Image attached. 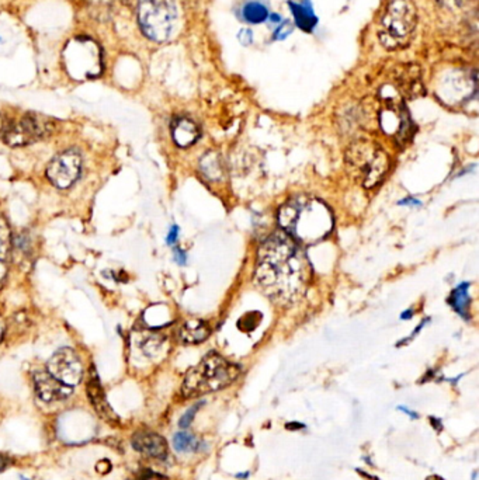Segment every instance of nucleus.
<instances>
[{"mask_svg":"<svg viewBox=\"0 0 479 480\" xmlns=\"http://www.w3.org/2000/svg\"><path fill=\"white\" fill-rule=\"evenodd\" d=\"M311 280V264L300 243L286 233L267 237L259 249L255 281L273 301L290 303L301 298Z\"/></svg>","mask_w":479,"mask_h":480,"instance_id":"obj_1","label":"nucleus"},{"mask_svg":"<svg viewBox=\"0 0 479 480\" xmlns=\"http://www.w3.org/2000/svg\"><path fill=\"white\" fill-rule=\"evenodd\" d=\"M279 225L297 243H316L333 227L330 209L319 200L298 195L279 211Z\"/></svg>","mask_w":479,"mask_h":480,"instance_id":"obj_2","label":"nucleus"},{"mask_svg":"<svg viewBox=\"0 0 479 480\" xmlns=\"http://www.w3.org/2000/svg\"><path fill=\"white\" fill-rule=\"evenodd\" d=\"M241 374V368L229 363L216 352L205 355L201 363L191 368L183 381L184 398H197L229 387Z\"/></svg>","mask_w":479,"mask_h":480,"instance_id":"obj_3","label":"nucleus"},{"mask_svg":"<svg viewBox=\"0 0 479 480\" xmlns=\"http://www.w3.org/2000/svg\"><path fill=\"white\" fill-rule=\"evenodd\" d=\"M418 23V13L411 0H392L383 16L378 30L381 44L391 51L409 45Z\"/></svg>","mask_w":479,"mask_h":480,"instance_id":"obj_4","label":"nucleus"},{"mask_svg":"<svg viewBox=\"0 0 479 480\" xmlns=\"http://www.w3.org/2000/svg\"><path fill=\"white\" fill-rule=\"evenodd\" d=\"M346 158L348 166L366 188L380 184L390 169L388 155L378 145L369 141H358L351 145Z\"/></svg>","mask_w":479,"mask_h":480,"instance_id":"obj_5","label":"nucleus"},{"mask_svg":"<svg viewBox=\"0 0 479 480\" xmlns=\"http://www.w3.org/2000/svg\"><path fill=\"white\" fill-rule=\"evenodd\" d=\"M137 13L140 27L149 40L163 43L172 37L177 23L173 0H140Z\"/></svg>","mask_w":479,"mask_h":480,"instance_id":"obj_6","label":"nucleus"},{"mask_svg":"<svg viewBox=\"0 0 479 480\" xmlns=\"http://www.w3.org/2000/svg\"><path fill=\"white\" fill-rule=\"evenodd\" d=\"M52 131L54 123L48 117L27 114L20 121L10 123L3 140L9 147H26L48 138Z\"/></svg>","mask_w":479,"mask_h":480,"instance_id":"obj_7","label":"nucleus"},{"mask_svg":"<svg viewBox=\"0 0 479 480\" xmlns=\"http://www.w3.org/2000/svg\"><path fill=\"white\" fill-rule=\"evenodd\" d=\"M64 59L66 61L68 72L75 76H94L100 73L101 69V52L98 45L91 40L78 38L68 43Z\"/></svg>","mask_w":479,"mask_h":480,"instance_id":"obj_8","label":"nucleus"},{"mask_svg":"<svg viewBox=\"0 0 479 480\" xmlns=\"http://www.w3.org/2000/svg\"><path fill=\"white\" fill-rule=\"evenodd\" d=\"M82 172V158L80 155L71 149L55 156L48 167L47 177L58 188L71 187L80 176Z\"/></svg>","mask_w":479,"mask_h":480,"instance_id":"obj_9","label":"nucleus"},{"mask_svg":"<svg viewBox=\"0 0 479 480\" xmlns=\"http://www.w3.org/2000/svg\"><path fill=\"white\" fill-rule=\"evenodd\" d=\"M47 371L62 384L73 388L82 381L83 368L78 354L71 348L58 350L47 364Z\"/></svg>","mask_w":479,"mask_h":480,"instance_id":"obj_10","label":"nucleus"},{"mask_svg":"<svg viewBox=\"0 0 479 480\" xmlns=\"http://www.w3.org/2000/svg\"><path fill=\"white\" fill-rule=\"evenodd\" d=\"M34 387L38 398L44 402H58L71 396L72 388L58 381L48 371L34 374Z\"/></svg>","mask_w":479,"mask_h":480,"instance_id":"obj_11","label":"nucleus"},{"mask_svg":"<svg viewBox=\"0 0 479 480\" xmlns=\"http://www.w3.org/2000/svg\"><path fill=\"white\" fill-rule=\"evenodd\" d=\"M87 395H89V400L93 405L94 410L98 413V416L101 419H104L108 423H117L118 417L114 413V410L111 409V406L108 405L103 387L100 384V378L94 370V367L90 368V374H89V381H87Z\"/></svg>","mask_w":479,"mask_h":480,"instance_id":"obj_12","label":"nucleus"},{"mask_svg":"<svg viewBox=\"0 0 479 480\" xmlns=\"http://www.w3.org/2000/svg\"><path fill=\"white\" fill-rule=\"evenodd\" d=\"M133 447L135 451L155 459H163L168 455L166 440L152 431H140L133 437Z\"/></svg>","mask_w":479,"mask_h":480,"instance_id":"obj_13","label":"nucleus"},{"mask_svg":"<svg viewBox=\"0 0 479 480\" xmlns=\"http://www.w3.org/2000/svg\"><path fill=\"white\" fill-rule=\"evenodd\" d=\"M172 137L176 145L180 148H189L200 138V128L187 117L176 118L172 124Z\"/></svg>","mask_w":479,"mask_h":480,"instance_id":"obj_14","label":"nucleus"},{"mask_svg":"<svg viewBox=\"0 0 479 480\" xmlns=\"http://www.w3.org/2000/svg\"><path fill=\"white\" fill-rule=\"evenodd\" d=\"M12 232L9 223L3 216H0V290L3 288L8 273H9V259L12 253Z\"/></svg>","mask_w":479,"mask_h":480,"instance_id":"obj_15","label":"nucleus"},{"mask_svg":"<svg viewBox=\"0 0 479 480\" xmlns=\"http://www.w3.org/2000/svg\"><path fill=\"white\" fill-rule=\"evenodd\" d=\"M209 326L200 319L187 320L179 330V340L183 344H200L208 338Z\"/></svg>","mask_w":479,"mask_h":480,"instance_id":"obj_16","label":"nucleus"},{"mask_svg":"<svg viewBox=\"0 0 479 480\" xmlns=\"http://www.w3.org/2000/svg\"><path fill=\"white\" fill-rule=\"evenodd\" d=\"M242 17L251 24H260L269 19V0H246Z\"/></svg>","mask_w":479,"mask_h":480,"instance_id":"obj_17","label":"nucleus"},{"mask_svg":"<svg viewBox=\"0 0 479 480\" xmlns=\"http://www.w3.org/2000/svg\"><path fill=\"white\" fill-rule=\"evenodd\" d=\"M469 283H462L459 285H457L450 298H448V303L450 306L459 315L462 316L465 320L469 319V303H471V298H469Z\"/></svg>","mask_w":479,"mask_h":480,"instance_id":"obj_18","label":"nucleus"},{"mask_svg":"<svg viewBox=\"0 0 479 480\" xmlns=\"http://www.w3.org/2000/svg\"><path fill=\"white\" fill-rule=\"evenodd\" d=\"M200 170L204 177L211 181H218L223 176V165L216 152L205 153L200 160Z\"/></svg>","mask_w":479,"mask_h":480,"instance_id":"obj_19","label":"nucleus"},{"mask_svg":"<svg viewBox=\"0 0 479 480\" xmlns=\"http://www.w3.org/2000/svg\"><path fill=\"white\" fill-rule=\"evenodd\" d=\"M290 6L294 15V19L297 22V26L301 30L311 33L318 22L312 9L308 5H300V3H293V2H290Z\"/></svg>","mask_w":479,"mask_h":480,"instance_id":"obj_20","label":"nucleus"},{"mask_svg":"<svg viewBox=\"0 0 479 480\" xmlns=\"http://www.w3.org/2000/svg\"><path fill=\"white\" fill-rule=\"evenodd\" d=\"M173 447L177 452H196L201 447V441L187 431H180L173 437Z\"/></svg>","mask_w":479,"mask_h":480,"instance_id":"obj_21","label":"nucleus"},{"mask_svg":"<svg viewBox=\"0 0 479 480\" xmlns=\"http://www.w3.org/2000/svg\"><path fill=\"white\" fill-rule=\"evenodd\" d=\"M260 322H262V313L248 312L246 315H244L241 319H239L237 327L241 329L242 331H252L259 326Z\"/></svg>","mask_w":479,"mask_h":480,"instance_id":"obj_22","label":"nucleus"},{"mask_svg":"<svg viewBox=\"0 0 479 480\" xmlns=\"http://www.w3.org/2000/svg\"><path fill=\"white\" fill-rule=\"evenodd\" d=\"M163 341H165V338L162 336L151 334L144 340L141 347L147 355H156L159 352V350L162 348Z\"/></svg>","mask_w":479,"mask_h":480,"instance_id":"obj_23","label":"nucleus"},{"mask_svg":"<svg viewBox=\"0 0 479 480\" xmlns=\"http://www.w3.org/2000/svg\"><path fill=\"white\" fill-rule=\"evenodd\" d=\"M202 403H204V402H200L198 405L191 406V407L182 416V419H180V421H179V424H180L182 428H187V427L193 423V420H194V417H196V413L200 410V407L202 406Z\"/></svg>","mask_w":479,"mask_h":480,"instance_id":"obj_24","label":"nucleus"},{"mask_svg":"<svg viewBox=\"0 0 479 480\" xmlns=\"http://www.w3.org/2000/svg\"><path fill=\"white\" fill-rule=\"evenodd\" d=\"M293 33V24L290 22H281L274 30V40H286Z\"/></svg>","mask_w":479,"mask_h":480,"instance_id":"obj_25","label":"nucleus"},{"mask_svg":"<svg viewBox=\"0 0 479 480\" xmlns=\"http://www.w3.org/2000/svg\"><path fill=\"white\" fill-rule=\"evenodd\" d=\"M237 37H239V41H241L244 45H251L253 41V33L249 29L241 30V33H239Z\"/></svg>","mask_w":479,"mask_h":480,"instance_id":"obj_26","label":"nucleus"},{"mask_svg":"<svg viewBox=\"0 0 479 480\" xmlns=\"http://www.w3.org/2000/svg\"><path fill=\"white\" fill-rule=\"evenodd\" d=\"M9 126H10L9 119L5 115L0 114V140L5 138V134H6L8 128H9Z\"/></svg>","mask_w":479,"mask_h":480,"instance_id":"obj_27","label":"nucleus"},{"mask_svg":"<svg viewBox=\"0 0 479 480\" xmlns=\"http://www.w3.org/2000/svg\"><path fill=\"white\" fill-rule=\"evenodd\" d=\"M179 237V226H172L168 234V245H175Z\"/></svg>","mask_w":479,"mask_h":480,"instance_id":"obj_28","label":"nucleus"},{"mask_svg":"<svg viewBox=\"0 0 479 480\" xmlns=\"http://www.w3.org/2000/svg\"><path fill=\"white\" fill-rule=\"evenodd\" d=\"M175 260H176V263H179V264H186V262H187V256H186V253L182 250V249H179V248H176L175 249Z\"/></svg>","mask_w":479,"mask_h":480,"instance_id":"obj_29","label":"nucleus"},{"mask_svg":"<svg viewBox=\"0 0 479 480\" xmlns=\"http://www.w3.org/2000/svg\"><path fill=\"white\" fill-rule=\"evenodd\" d=\"M398 204H399V205H404V207H419V205H420V201H419V200H416V198L408 197V198H405V200L399 201Z\"/></svg>","mask_w":479,"mask_h":480,"instance_id":"obj_30","label":"nucleus"},{"mask_svg":"<svg viewBox=\"0 0 479 480\" xmlns=\"http://www.w3.org/2000/svg\"><path fill=\"white\" fill-rule=\"evenodd\" d=\"M9 465H10V459L8 456L0 453V472L6 470L9 467Z\"/></svg>","mask_w":479,"mask_h":480,"instance_id":"obj_31","label":"nucleus"},{"mask_svg":"<svg viewBox=\"0 0 479 480\" xmlns=\"http://www.w3.org/2000/svg\"><path fill=\"white\" fill-rule=\"evenodd\" d=\"M398 410L404 412L406 416H409V417H412V419H418V417H419V416H418L415 412L409 410V409H408V407H405V406H398Z\"/></svg>","mask_w":479,"mask_h":480,"instance_id":"obj_32","label":"nucleus"},{"mask_svg":"<svg viewBox=\"0 0 479 480\" xmlns=\"http://www.w3.org/2000/svg\"><path fill=\"white\" fill-rule=\"evenodd\" d=\"M440 2H444V3H452V5H457V6H462V5L468 3L469 0H440Z\"/></svg>","mask_w":479,"mask_h":480,"instance_id":"obj_33","label":"nucleus"},{"mask_svg":"<svg viewBox=\"0 0 479 480\" xmlns=\"http://www.w3.org/2000/svg\"><path fill=\"white\" fill-rule=\"evenodd\" d=\"M413 315H415V313H413L412 309H406L405 312L401 313V319H402V320H409V319H412Z\"/></svg>","mask_w":479,"mask_h":480,"instance_id":"obj_34","label":"nucleus"},{"mask_svg":"<svg viewBox=\"0 0 479 480\" xmlns=\"http://www.w3.org/2000/svg\"><path fill=\"white\" fill-rule=\"evenodd\" d=\"M270 22L273 23V24H280L281 23V17H280V15H272L270 16Z\"/></svg>","mask_w":479,"mask_h":480,"instance_id":"obj_35","label":"nucleus"},{"mask_svg":"<svg viewBox=\"0 0 479 480\" xmlns=\"http://www.w3.org/2000/svg\"><path fill=\"white\" fill-rule=\"evenodd\" d=\"M3 333H5V324L2 320H0V340L3 338Z\"/></svg>","mask_w":479,"mask_h":480,"instance_id":"obj_36","label":"nucleus"},{"mask_svg":"<svg viewBox=\"0 0 479 480\" xmlns=\"http://www.w3.org/2000/svg\"><path fill=\"white\" fill-rule=\"evenodd\" d=\"M427 480H444V479H441L440 476H430L427 477Z\"/></svg>","mask_w":479,"mask_h":480,"instance_id":"obj_37","label":"nucleus"}]
</instances>
